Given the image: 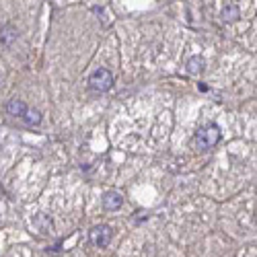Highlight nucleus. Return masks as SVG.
Wrapping results in <instances>:
<instances>
[{
  "label": "nucleus",
  "mask_w": 257,
  "mask_h": 257,
  "mask_svg": "<svg viewBox=\"0 0 257 257\" xmlns=\"http://www.w3.org/2000/svg\"><path fill=\"white\" fill-rule=\"evenodd\" d=\"M17 37H19L17 27H13V25H4V27H0V43H2V45L11 47V45L17 42Z\"/></svg>",
  "instance_id": "obj_6"
},
{
  "label": "nucleus",
  "mask_w": 257,
  "mask_h": 257,
  "mask_svg": "<svg viewBox=\"0 0 257 257\" xmlns=\"http://www.w3.org/2000/svg\"><path fill=\"white\" fill-rule=\"evenodd\" d=\"M122 204H124L122 193H117V192H107V193L103 195V208H105V210H120Z\"/></svg>",
  "instance_id": "obj_5"
},
{
  "label": "nucleus",
  "mask_w": 257,
  "mask_h": 257,
  "mask_svg": "<svg viewBox=\"0 0 257 257\" xmlns=\"http://www.w3.org/2000/svg\"><path fill=\"white\" fill-rule=\"evenodd\" d=\"M33 226L39 231V233H43V235H47V233H52L54 231V220L49 218V214H43V212H39V214H35L33 216Z\"/></svg>",
  "instance_id": "obj_4"
},
{
  "label": "nucleus",
  "mask_w": 257,
  "mask_h": 257,
  "mask_svg": "<svg viewBox=\"0 0 257 257\" xmlns=\"http://www.w3.org/2000/svg\"><path fill=\"white\" fill-rule=\"evenodd\" d=\"M88 236H91V241L97 247H107L111 241V229L109 226H105V224H99V226H95V229H91Z\"/></svg>",
  "instance_id": "obj_3"
},
{
  "label": "nucleus",
  "mask_w": 257,
  "mask_h": 257,
  "mask_svg": "<svg viewBox=\"0 0 257 257\" xmlns=\"http://www.w3.org/2000/svg\"><path fill=\"white\" fill-rule=\"evenodd\" d=\"M185 68H187V72H190V74H202L204 68H206V60L202 56H192L190 60H187Z\"/></svg>",
  "instance_id": "obj_8"
},
{
  "label": "nucleus",
  "mask_w": 257,
  "mask_h": 257,
  "mask_svg": "<svg viewBox=\"0 0 257 257\" xmlns=\"http://www.w3.org/2000/svg\"><path fill=\"white\" fill-rule=\"evenodd\" d=\"M6 111H8V115L23 117L27 111V105H25V101H21V99H11V101L6 103Z\"/></svg>",
  "instance_id": "obj_7"
},
{
  "label": "nucleus",
  "mask_w": 257,
  "mask_h": 257,
  "mask_svg": "<svg viewBox=\"0 0 257 257\" xmlns=\"http://www.w3.org/2000/svg\"><path fill=\"white\" fill-rule=\"evenodd\" d=\"M218 140H220V130L214 124L200 128L195 134V144H197V148H202V150H210Z\"/></svg>",
  "instance_id": "obj_1"
},
{
  "label": "nucleus",
  "mask_w": 257,
  "mask_h": 257,
  "mask_svg": "<svg viewBox=\"0 0 257 257\" xmlns=\"http://www.w3.org/2000/svg\"><path fill=\"white\" fill-rule=\"evenodd\" d=\"M88 86L97 93L109 91V88L113 86V74L107 70V68H99V70H95L91 74V78H88Z\"/></svg>",
  "instance_id": "obj_2"
},
{
  "label": "nucleus",
  "mask_w": 257,
  "mask_h": 257,
  "mask_svg": "<svg viewBox=\"0 0 257 257\" xmlns=\"http://www.w3.org/2000/svg\"><path fill=\"white\" fill-rule=\"evenodd\" d=\"M23 120L29 124V126H37V124H42V111L39 109H29L27 107V111L23 115Z\"/></svg>",
  "instance_id": "obj_10"
},
{
  "label": "nucleus",
  "mask_w": 257,
  "mask_h": 257,
  "mask_svg": "<svg viewBox=\"0 0 257 257\" xmlns=\"http://www.w3.org/2000/svg\"><path fill=\"white\" fill-rule=\"evenodd\" d=\"M220 17H222L224 23H233V21H236V19L241 17V11H239V6H236V4H229V6L222 8Z\"/></svg>",
  "instance_id": "obj_9"
},
{
  "label": "nucleus",
  "mask_w": 257,
  "mask_h": 257,
  "mask_svg": "<svg viewBox=\"0 0 257 257\" xmlns=\"http://www.w3.org/2000/svg\"><path fill=\"white\" fill-rule=\"evenodd\" d=\"M0 86H2V74H0Z\"/></svg>",
  "instance_id": "obj_11"
}]
</instances>
